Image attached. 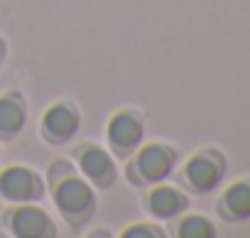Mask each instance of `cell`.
<instances>
[{"mask_svg": "<svg viewBox=\"0 0 250 238\" xmlns=\"http://www.w3.org/2000/svg\"><path fill=\"white\" fill-rule=\"evenodd\" d=\"M42 192V179L27 167H8L0 174V194L10 201H35Z\"/></svg>", "mask_w": 250, "mask_h": 238, "instance_id": "cell-2", "label": "cell"}, {"mask_svg": "<svg viewBox=\"0 0 250 238\" xmlns=\"http://www.w3.org/2000/svg\"><path fill=\"white\" fill-rule=\"evenodd\" d=\"M81 170L88 179H93L96 184H110L113 174H115V167H113V160L108 157V152H103L101 148H88L81 152Z\"/></svg>", "mask_w": 250, "mask_h": 238, "instance_id": "cell-9", "label": "cell"}, {"mask_svg": "<svg viewBox=\"0 0 250 238\" xmlns=\"http://www.w3.org/2000/svg\"><path fill=\"white\" fill-rule=\"evenodd\" d=\"M187 206V196L172 187H160L150 194V211L160 218H172Z\"/></svg>", "mask_w": 250, "mask_h": 238, "instance_id": "cell-10", "label": "cell"}, {"mask_svg": "<svg viewBox=\"0 0 250 238\" xmlns=\"http://www.w3.org/2000/svg\"><path fill=\"white\" fill-rule=\"evenodd\" d=\"M226 174V160L216 150L199 152L187 165V179L196 192H211Z\"/></svg>", "mask_w": 250, "mask_h": 238, "instance_id": "cell-1", "label": "cell"}, {"mask_svg": "<svg viewBox=\"0 0 250 238\" xmlns=\"http://www.w3.org/2000/svg\"><path fill=\"white\" fill-rule=\"evenodd\" d=\"M174 152L165 145H147L138 155V170L147 182H162L174 167Z\"/></svg>", "mask_w": 250, "mask_h": 238, "instance_id": "cell-4", "label": "cell"}, {"mask_svg": "<svg viewBox=\"0 0 250 238\" xmlns=\"http://www.w3.org/2000/svg\"><path fill=\"white\" fill-rule=\"evenodd\" d=\"M25 126V108L20 101L5 96L0 98V133L3 135H15Z\"/></svg>", "mask_w": 250, "mask_h": 238, "instance_id": "cell-11", "label": "cell"}, {"mask_svg": "<svg viewBox=\"0 0 250 238\" xmlns=\"http://www.w3.org/2000/svg\"><path fill=\"white\" fill-rule=\"evenodd\" d=\"M179 236L182 238H211V236H216V228L206 216L194 214V216H187L179 223Z\"/></svg>", "mask_w": 250, "mask_h": 238, "instance_id": "cell-12", "label": "cell"}, {"mask_svg": "<svg viewBox=\"0 0 250 238\" xmlns=\"http://www.w3.org/2000/svg\"><path fill=\"white\" fill-rule=\"evenodd\" d=\"M13 233L22 238H37L52 233V221L42 209L35 206H22L13 214Z\"/></svg>", "mask_w": 250, "mask_h": 238, "instance_id": "cell-7", "label": "cell"}, {"mask_svg": "<svg viewBox=\"0 0 250 238\" xmlns=\"http://www.w3.org/2000/svg\"><path fill=\"white\" fill-rule=\"evenodd\" d=\"M54 199L59 204V209L66 216H79V214H88V209L93 206V192L83 179L69 177L64 182H59V187L54 189Z\"/></svg>", "mask_w": 250, "mask_h": 238, "instance_id": "cell-3", "label": "cell"}, {"mask_svg": "<svg viewBox=\"0 0 250 238\" xmlns=\"http://www.w3.org/2000/svg\"><path fill=\"white\" fill-rule=\"evenodd\" d=\"M143 123L138 121L135 115L130 113H120L110 121V128H108V140L118 148V150H130L135 148L140 140H143Z\"/></svg>", "mask_w": 250, "mask_h": 238, "instance_id": "cell-6", "label": "cell"}, {"mask_svg": "<svg viewBox=\"0 0 250 238\" xmlns=\"http://www.w3.org/2000/svg\"><path fill=\"white\" fill-rule=\"evenodd\" d=\"M125 236L128 238H133V236H160V231H155V228H130Z\"/></svg>", "mask_w": 250, "mask_h": 238, "instance_id": "cell-13", "label": "cell"}, {"mask_svg": "<svg viewBox=\"0 0 250 238\" xmlns=\"http://www.w3.org/2000/svg\"><path fill=\"white\" fill-rule=\"evenodd\" d=\"M221 214L233 221L250 218V179H240L226 189L221 199Z\"/></svg>", "mask_w": 250, "mask_h": 238, "instance_id": "cell-8", "label": "cell"}, {"mask_svg": "<svg viewBox=\"0 0 250 238\" xmlns=\"http://www.w3.org/2000/svg\"><path fill=\"white\" fill-rule=\"evenodd\" d=\"M42 128H44V135L49 140H54V143L69 140L79 130V113L71 106H64V103L62 106H52L44 113Z\"/></svg>", "mask_w": 250, "mask_h": 238, "instance_id": "cell-5", "label": "cell"}]
</instances>
